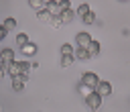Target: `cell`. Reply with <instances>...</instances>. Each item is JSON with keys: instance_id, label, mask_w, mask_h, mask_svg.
<instances>
[{"instance_id": "1", "label": "cell", "mask_w": 130, "mask_h": 112, "mask_svg": "<svg viewBox=\"0 0 130 112\" xmlns=\"http://www.w3.org/2000/svg\"><path fill=\"white\" fill-rule=\"evenodd\" d=\"M30 67H32V63H28V61H12L10 65H6V73L12 77H18V75H26Z\"/></svg>"}, {"instance_id": "2", "label": "cell", "mask_w": 130, "mask_h": 112, "mask_svg": "<svg viewBox=\"0 0 130 112\" xmlns=\"http://www.w3.org/2000/svg\"><path fill=\"white\" fill-rule=\"evenodd\" d=\"M85 104H87V108H89L91 112H98L100 106H102V96H100L98 92H91L89 96H85Z\"/></svg>"}, {"instance_id": "3", "label": "cell", "mask_w": 130, "mask_h": 112, "mask_svg": "<svg viewBox=\"0 0 130 112\" xmlns=\"http://www.w3.org/2000/svg\"><path fill=\"white\" fill-rule=\"evenodd\" d=\"M81 79H83V86L93 88V90H95V86H98V81H100V77H98L93 71H85V73L81 75Z\"/></svg>"}, {"instance_id": "4", "label": "cell", "mask_w": 130, "mask_h": 112, "mask_svg": "<svg viewBox=\"0 0 130 112\" xmlns=\"http://www.w3.org/2000/svg\"><path fill=\"white\" fill-rule=\"evenodd\" d=\"M95 92H98L102 98H104V96H110V94H112V83L106 81V79H100L98 86H95Z\"/></svg>"}, {"instance_id": "5", "label": "cell", "mask_w": 130, "mask_h": 112, "mask_svg": "<svg viewBox=\"0 0 130 112\" xmlns=\"http://www.w3.org/2000/svg\"><path fill=\"white\" fill-rule=\"evenodd\" d=\"M75 41H77V47H89V43L93 41L91 37H89V33L87 31H81V33H77V37H75Z\"/></svg>"}, {"instance_id": "6", "label": "cell", "mask_w": 130, "mask_h": 112, "mask_svg": "<svg viewBox=\"0 0 130 112\" xmlns=\"http://www.w3.org/2000/svg\"><path fill=\"white\" fill-rule=\"evenodd\" d=\"M0 61H2V65H10L14 61V51L12 49H2L0 51Z\"/></svg>"}, {"instance_id": "7", "label": "cell", "mask_w": 130, "mask_h": 112, "mask_svg": "<svg viewBox=\"0 0 130 112\" xmlns=\"http://www.w3.org/2000/svg\"><path fill=\"white\" fill-rule=\"evenodd\" d=\"M45 8L51 12V16H61V8H59V2H55V0H49V2L45 4Z\"/></svg>"}, {"instance_id": "8", "label": "cell", "mask_w": 130, "mask_h": 112, "mask_svg": "<svg viewBox=\"0 0 130 112\" xmlns=\"http://www.w3.org/2000/svg\"><path fill=\"white\" fill-rule=\"evenodd\" d=\"M28 77L26 75H18V77H12V90L14 92H20L22 88H24V81H26Z\"/></svg>"}, {"instance_id": "9", "label": "cell", "mask_w": 130, "mask_h": 112, "mask_svg": "<svg viewBox=\"0 0 130 112\" xmlns=\"http://www.w3.org/2000/svg\"><path fill=\"white\" fill-rule=\"evenodd\" d=\"M100 49H102L100 41H91V43H89V47H87V53H89V57H98V55H100Z\"/></svg>"}, {"instance_id": "10", "label": "cell", "mask_w": 130, "mask_h": 112, "mask_svg": "<svg viewBox=\"0 0 130 112\" xmlns=\"http://www.w3.org/2000/svg\"><path fill=\"white\" fill-rule=\"evenodd\" d=\"M75 14H77V12H73V10L69 8V10L61 12V16H59V18H61V22H63V24H69V22L73 20V16H75Z\"/></svg>"}, {"instance_id": "11", "label": "cell", "mask_w": 130, "mask_h": 112, "mask_svg": "<svg viewBox=\"0 0 130 112\" xmlns=\"http://www.w3.org/2000/svg\"><path fill=\"white\" fill-rule=\"evenodd\" d=\"M37 16H39V20H43V22H51V18H53V16H51V12H49L47 8L39 10V12H37Z\"/></svg>"}, {"instance_id": "12", "label": "cell", "mask_w": 130, "mask_h": 112, "mask_svg": "<svg viewBox=\"0 0 130 112\" xmlns=\"http://www.w3.org/2000/svg\"><path fill=\"white\" fill-rule=\"evenodd\" d=\"M73 55H75L77 59H81V61H83V59H89V53H87V49H85V47H77Z\"/></svg>"}, {"instance_id": "13", "label": "cell", "mask_w": 130, "mask_h": 112, "mask_svg": "<svg viewBox=\"0 0 130 112\" xmlns=\"http://www.w3.org/2000/svg\"><path fill=\"white\" fill-rule=\"evenodd\" d=\"M20 51H22L24 55H35V53H37V45H35V43H26Z\"/></svg>"}, {"instance_id": "14", "label": "cell", "mask_w": 130, "mask_h": 112, "mask_svg": "<svg viewBox=\"0 0 130 112\" xmlns=\"http://www.w3.org/2000/svg\"><path fill=\"white\" fill-rule=\"evenodd\" d=\"M26 43H28V37H26L24 33H18V35H16V45H18V47L22 49V47H24Z\"/></svg>"}, {"instance_id": "15", "label": "cell", "mask_w": 130, "mask_h": 112, "mask_svg": "<svg viewBox=\"0 0 130 112\" xmlns=\"http://www.w3.org/2000/svg\"><path fill=\"white\" fill-rule=\"evenodd\" d=\"M28 4H30V8H35V10H43L45 8V0H28Z\"/></svg>"}, {"instance_id": "16", "label": "cell", "mask_w": 130, "mask_h": 112, "mask_svg": "<svg viewBox=\"0 0 130 112\" xmlns=\"http://www.w3.org/2000/svg\"><path fill=\"white\" fill-rule=\"evenodd\" d=\"M73 53H75V49H73L69 43H63V45H61V55H73Z\"/></svg>"}, {"instance_id": "17", "label": "cell", "mask_w": 130, "mask_h": 112, "mask_svg": "<svg viewBox=\"0 0 130 112\" xmlns=\"http://www.w3.org/2000/svg\"><path fill=\"white\" fill-rule=\"evenodd\" d=\"M2 26H4L6 31H14V29H16V20H14V18H6Z\"/></svg>"}, {"instance_id": "18", "label": "cell", "mask_w": 130, "mask_h": 112, "mask_svg": "<svg viewBox=\"0 0 130 112\" xmlns=\"http://www.w3.org/2000/svg\"><path fill=\"white\" fill-rule=\"evenodd\" d=\"M73 57H75V55H61V65H63V67H69V65L73 63Z\"/></svg>"}, {"instance_id": "19", "label": "cell", "mask_w": 130, "mask_h": 112, "mask_svg": "<svg viewBox=\"0 0 130 112\" xmlns=\"http://www.w3.org/2000/svg\"><path fill=\"white\" fill-rule=\"evenodd\" d=\"M89 12H91V8H89V6H87V4H81V6H79V8H77V14H79V16H81V18H83V16H85V14H89Z\"/></svg>"}, {"instance_id": "20", "label": "cell", "mask_w": 130, "mask_h": 112, "mask_svg": "<svg viewBox=\"0 0 130 112\" xmlns=\"http://www.w3.org/2000/svg\"><path fill=\"white\" fill-rule=\"evenodd\" d=\"M95 22V12H89L83 16V24H93Z\"/></svg>"}, {"instance_id": "21", "label": "cell", "mask_w": 130, "mask_h": 112, "mask_svg": "<svg viewBox=\"0 0 130 112\" xmlns=\"http://www.w3.org/2000/svg\"><path fill=\"white\" fill-rule=\"evenodd\" d=\"M59 8H61V12H65V10L71 8V2L69 0H59Z\"/></svg>"}, {"instance_id": "22", "label": "cell", "mask_w": 130, "mask_h": 112, "mask_svg": "<svg viewBox=\"0 0 130 112\" xmlns=\"http://www.w3.org/2000/svg\"><path fill=\"white\" fill-rule=\"evenodd\" d=\"M6 33H8V31H6V29H4V26H2V24H0V41H2V39H4V37H6Z\"/></svg>"}, {"instance_id": "23", "label": "cell", "mask_w": 130, "mask_h": 112, "mask_svg": "<svg viewBox=\"0 0 130 112\" xmlns=\"http://www.w3.org/2000/svg\"><path fill=\"white\" fill-rule=\"evenodd\" d=\"M4 75H6V67H4V65H2V63H0V79H2V77H4Z\"/></svg>"}, {"instance_id": "24", "label": "cell", "mask_w": 130, "mask_h": 112, "mask_svg": "<svg viewBox=\"0 0 130 112\" xmlns=\"http://www.w3.org/2000/svg\"><path fill=\"white\" fill-rule=\"evenodd\" d=\"M120 2H128V0H120Z\"/></svg>"}]
</instances>
